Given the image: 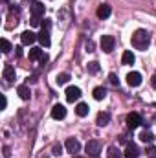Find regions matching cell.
I'll use <instances>...</instances> for the list:
<instances>
[{
  "label": "cell",
  "mask_w": 156,
  "mask_h": 158,
  "mask_svg": "<svg viewBox=\"0 0 156 158\" xmlns=\"http://www.w3.org/2000/svg\"><path fill=\"white\" fill-rule=\"evenodd\" d=\"M79 98H81V88H77V86H68V88H66V99H68L70 103L77 101Z\"/></svg>",
  "instance_id": "obj_5"
},
{
  "label": "cell",
  "mask_w": 156,
  "mask_h": 158,
  "mask_svg": "<svg viewBox=\"0 0 156 158\" xmlns=\"http://www.w3.org/2000/svg\"><path fill=\"white\" fill-rule=\"evenodd\" d=\"M2 76H4V79H6L7 83H11V81L15 79V66H13V64H6Z\"/></svg>",
  "instance_id": "obj_12"
},
{
  "label": "cell",
  "mask_w": 156,
  "mask_h": 158,
  "mask_svg": "<svg viewBox=\"0 0 156 158\" xmlns=\"http://www.w3.org/2000/svg\"><path fill=\"white\" fill-rule=\"evenodd\" d=\"M140 156V149L136 143H127V149H125V155L123 158H138Z\"/></svg>",
  "instance_id": "obj_7"
},
{
  "label": "cell",
  "mask_w": 156,
  "mask_h": 158,
  "mask_svg": "<svg viewBox=\"0 0 156 158\" xmlns=\"http://www.w3.org/2000/svg\"><path fill=\"white\" fill-rule=\"evenodd\" d=\"M51 155H55V156L63 155V145H61V143H53V147H51Z\"/></svg>",
  "instance_id": "obj_25"
},
{
  "label": "cell",
  "mask_w": 156,
  "mask_h": 158,
  "mask_svg": "<svg viewBox=\"0 0 156 158\" xmlns=\"http://www.w3.org/2000/svg\"><path fill=\"white\" fill-rule=\"evenodd\" d=\"M109 121H110V114H109V112H99V114H97L96 123H97L99 127H105V125H109Z\"/></svg>",
  "instance_id": "obj_15"
},
{
  "label": "cell",
  "mask_w": 156,
  "mask_h": 158,
  "mask_svg": "<svg viewBox=\"0 0 156 158\" xmlns=\"http://www.w3.org/2000/svg\"><path fill=\"white\" fill-rule=\"evenodd\" d=\"M147 153H149V155H153V156H156V147H149V149H147Z\"/></svg>",
  "instance_id": "obj_32"
},
{
  "label": "cell",
  "mask_w": 156,
  "mask_h": 158,
  "mask_svg": "<svg viewBox=\"0 0 156 158\" xmlns=\"http://www.w3.org/2000/svg\"><path fill=\"white\" fill-rule=\"evenodd\" d=\"M107 156H109V158H121V151L117 149L116 145H110V147H109V153H107Z\"/></svg>",
  "instance_id": "obj_22"
},
{
  "label": "cell",
  "mask_w": 156,
  "mask_h": 158,
  "mask_svg": "<svg viewBox=\"0 0 156 158\" xmlns=\"http://www.w3.org/2000/svg\"><path fill=\"white\" fill-rule=\"evenodd\" d=\"M42 57H44V55H42V50H40V48H31V50H30V59H31V61H39Z\"/></svg>",
  "instance_id": "obj_21"
},
{
  "label": "cell",
  "mask_w": 156,
  "mask_h": 158,
  "mask_svg": "<svg viewBox=\"0 0 156 158\" xmlns=\"http://www.w3.org/2000/svg\"><path fill=\"white\" fill-rule=\"evenodd\" d=\"M50 26H51V22H50V20L46 19V20L42 22V28H44V30H50Z\"/></svg>",
  "instance_id": "obj_30"
},
{
  "label": "cell",
  "mask_w": 156,
  "mask_h": 158,
  "mask_svg": "<svg viewBox=\"0 0 156 158\" xmlns=\"http://www.w3.org/2000/svg\"><path fill=\"white\" fill-rule=\"evenodd\" d=\"M44 11H46V6L42 4V2H33V6H31V17H42L44 15Z\"/></svg>",
  "instance_id": "obj_11"
},
{
  "label": "cell",
  "mask_w": 156,
  "mask_h": 158,
  "mask_svg": "<svg viewBox=\"0 0 156 158\" xmlns=\"http://www.w3.org/2000/svg\"><path fill=\"white\" fill-rule=\"evenodd\" d=\"M86 68H88V72H90V74H97V72H99V63L92 61V63H88V64H86Z\"/></svg>",
  "instance_id": "obj_24"
},
{
  "label": "cell",
  "mask_w": 156,
  "mask_h": 158,
  "mask_svg": "<svg viewBox=\"0 0 156 158\" xmlns=\"http://www.w3.org/2000/svg\"><path fill=\"white\" fill-rule=\"evenodd\" d=\"M114 44H116V40H114L112 35H103L101 37V48H103L105 53H110L114 50Z\"/></svg>",
  "instance_id": "obj_4"
},
{
  "label": "cell",
  "mask_w": 156,
  "mask_h": 158,
  "mask_svg": "<svg viewBox=\"0 0 156 158\" xmlns=\"http://www.w3.org/2000/svg\"><path fill=\"white\" fill-rule=\"evenodd\" d=\"M9 156H11V149L6 145V147H4V158H9Z\"/></svg>",
  "instance_id": "obj_29"
},
{
  "label": "cell",
  "mask_w": 156,
  "mask_h": 158,
  "mask_svg": "<svg viewBox=\"0 0 156 158\" xmlns=\"http://www.w3.org/2000/svg\"><path fill=\"white\" fill-rule=\"evenodd\" d=\"M64 147H66L68 153H77L79 149H81V143H79V140H76V138H68L66 143H64Z\"/></svg>",
  "instance_id": "obj_10"
},
{
  "label": "cell",
  "mask_w": 156,
  "mask_h": 158,
  "mask_svg": "<svg viewBox=\"0 0 156 158\" xmlns=\"http://www.w3.org/2000/svg\"><path fill=\"white\" fill-rule=\"evenodd\" d=\"M88 105L86 103H77V107H76V114H77L79 118H84L86 114H88Z\"/></svg>",
  "instance_id": "obj_18"
},
{
  "label": "cell",
  "mask_w": 156,
  "mask_h": 158,
  "mask_svg": "<svg viewBox=\"0 0 156 158\" xmlns=\"http://www.w3.org/2000/svg\"><path fill=\"white\" fill-rule=\"evenodd\" d=\"M64 116H66V109H64V105H61V103L53 105V109H51V118L53 119H63Z\"/></svg>",
  "instance_id": "obj_6"
},
{
  "label": "cell",
  "mask_w": 156,
  "mask_h": 158,
  "mask_svg": "<svg viewBox=\"0 0 156 158\" xmlns=\"http://www.w3.org/2000/svg\"><path fill=\"white\" fill-rule=\"evenodd\" d=\"M151 85H153V88H156V74L151 77Z\"/></svg>",
  "instance_id": "obj_33"
},
{
  "label": "cell",
  "mask_w": 156,
  "mask_h": 158,
  "mask_svg": "<svg viewBox=\"0 0 156 158\" xmlns=\"http://www.w3.org/2000/svg\"><path fill=\"white\" fill-rule=\"evenodd\" d=\"M142 123H143V119H142V116H140L138 112H130V114H127V127H129L130 131L138 129Z\"/></svg>",
  "instance_id": "obj_3"
},
{
  "label": "cell",
  "mask_w": 156,
  "mask_h": 158,
  "mask_svg": "<svg viewBox=\"0 0 156 158\" xmlns=\"http://www.w3.org/2000/svg\"><path fill=\"white\" fill-rule=\"evenodd\" d=\"M140 140L145 142V143H153V142H154V134H153L151 131H143V132L140 134Z\"/></svg>",
  "instance_id": "obj_20"
},
{
  "label": "cell",
  "mask_w": 156,
  "mask_h": 158,
  "mask_svg": "<svg viewBox=\"0 0 156 158\" xmlns=\"http://www.w3.org/2000/svg\"><path fill=\"white\" fill-rule=\"evenodd\" d=\"M55 81H57V85H66V83L70 81V74H66V72H64V74H59Z\"/></svg>",
  "instance_id": "obj_23"
},
{
  "label": "cell",
  "mask_w": 156,
  "mask_h": 158,
  "mask_svg": "<svg viewBox=\"0 0 156 158\" xmlns=\"http://www.w3.org/2000/svg\"><path fill=\"white\" fill-rule=\"evenodd\" d=\"M20 40H22V44H26V46H30V44H33L35 40H39V37H37V33H33V31H24L22 35H20Z\"/></svg>",
  "instance_id": "obj_8"
},
{
  "label": "cell",
  "mask_w": 156,
  "mask_h": 158,
  "mask_svg": "<svg viewBox=\"0 0 156 158\" xmlns=\"http://www.w3.org/2000/svg\"><path fill=\"white\" fill-rule=\"evenodd\" d=\"M31 26H35V28H37V26H42L39 17H31Z\"/></svg>",
  "instance_id": "obj_28"
},
{
  "label": "cell",
  "mask_w": 156,
  "mask_h": 158,
  "mask_svg": "<svg viewBox=\"0 0 156 158\" xmlns=\"http://www.w3.org/2000/svg\"><path fill=\"white\" fill-rule=\"evenodd\" d=\"M17 92H18L20 99H24V101H26V99H30V96H31V94H30V88H28V85H20V86L17 88Z\"/></svg>",
  "instance_id": "obj_17"
},
{
  "label": "cell",
  "mask_w": 156,
  "mask_h": 158,
  "mask_svg": "<svg viewBox=\"0 0 156 158\" xmlns=\"http://www.w3.org/2000/svg\"><path fill=\"white\" fill-rule=\"evenodd\" d=\"M2 52H4V53H9V52H11V42L7 39H2Z\"/></svg>",
  "instance_id": "obj_26"
},
{
  "label": "cell",
  "mask_w": 156,
  "mask_h": 158,
  "mask_svg": "<svg viewBox=\"0 0 156 158\" xmlns=\"http://www.w3.org/2000/svg\"><path fill=\"white\" fill-rule=\"evenodd\" d=\"M86 50H88V52H94V42H92V40L86 42Z\"/></svg>",
  "instance_id": "obj_31"
},
{
  "label": "cell",
  "mask_w": 156,
  "mask_h": 158,
  "mask_svg": "<svg viewBox=\"0 0 156 158\" xmlns=\"http://www.w3.org/2000/svg\"><path fill=\"white\" fill-rule=\"evenodd\" d=\"M72 158H83V156H72Z\"/></svg>",
  "instance_id": "obj_36"
},
{
  "label": "cell",
  "mask_w": 156,
  "mask_h": 158,
  "mask_svg": "<svg viewBox=\"0 0 156 158\" xmlns=\"http://www.w3.org/2000/svg\"><path fill=\"white\" fill-rule=\"evenodd\" d=\"M110 13H112V9H110L109 4H103V6L97 7V19H109Z\"/></svg>",
  "instance_id": "obj_14"
},
{
  "label": "cell",
  "mask_w": 156,
  "mask_h": 158,
  "mask_svg": "<svg viewBox=\"0 0 156 158\" xmlns=\"http://www.w3.org/2000/svg\"><path fill=\"white\" fill-rule=\"evenodd\" d=\"M6 105H7V99H6V96H2V109H6Z\"/></svg>",
  "instance_id": "obj_34"
},
{
  "label": "cell",
  "mask_w": 156,
  "mask_h": 158,
  "mask_svg": "<svg viewBox=\"0 0 156 158\" xmlns=\"http://www.w3.org/2000/svg\"><path fill=\"white\" fill-rule=\"evenodd\" d=\"M15 50H17V55H22V48H20V46H17Z\"/></svg>",
  "instance_id": "obj_35"
},
{
  "label": "cell",
  "mask_w": 156,
  "mask_h": 158,
  "mask_svg": "<svg viewBox=\"0 0 156 158\" xmlns=\"http://www.w3.org/2000/svg\"><path fill=\"white\" fill-rule=\"evenodd\" d=\"M37 37H39V42L44 46V48H48L50 44H51V39H50V30H40L39 33H37Z\"/></svg>",
  "instance_id": "obj_9"
},
{
  "label": "cell",
  "mask_w": 156,
  "mask_h": 158,
  "mask_svg": "<svg viewBox=\"0 0 156 158\" xmlns=\"http://www.w3.org/2000/svg\"><path fill=\"white\" fill-rule=\"evenodd\" d=\"M84 149H86V153H88L90 156L97 158V156H99V153H101V143H99L97 140H88Z\"/></svg>",
  "instance_id": "obj_2"
},
{
  "label": "cell",
  "mask_w": 156,
  "mask_h": 158,
  "mask_svg": "<svg viewBox=\"0 0 156 158\" xmlns=\"http://www.w3.org/2000/svg\"><path fill=\"white\" fill-rule=\"evenodd\" d=\"M134 61H136V57H134V53H132L130 50L123 52V55H121V63H123V64H132Z\"/></svg>",
  "instance_id": "obj_16"
},
{
  "label": "cell",
  "mask_w": 156,
  "mask_h": 158,
  "mask_svg": "<svg viewBox=\"0 0 156 158\" xmlns=\"http://www.w3.org/2000/svg\"><path fill=\"white\" fill-rule=\"evenodd\" d=\"M127 83H129L130 86H140V85H142V76H140L138 72H130V74L127 76Z\"/></svg>",
  "instance_id": "obj_13"
},
{
  "label": "cell",
  "mask_w": 156,
  "mask_h": 158,
  "mask_svg": "<svg viewBox=\"0 0 156 158\" xmlns=\"http://www.w3.org/2000/svg\"><path fill=\"white\" fill-rule=\"evenodd\" d=\"M92 94H94V99H97V101H101V99H105V96H107V90H105L103 86H96Z\"/></svg>",
  "instance_id": "obj_19"
},
{
  "label": "cell",
  "mask_w": 156,
  "mask_h": 158,
  "mask_svg": "<svg viewBox=\"0 0 156 158\" xmlns=\"http://www.w3.org/2000/svg\"><path fill=\"white\" fill-rule=\"evenodd\" d=\"M109 81H110V85H114V86H117V85H119L116 74H110V76H109Z\"/></svg>",
  "instance_id": "obj_27"
},
{
  "label": "cell",
  "mask_w": 156,
  "mask_h": 158,
  "mask_svg": "<svg viewBox=\"0 0 156 158\" xmlns=\"http://www.w3.org/2000/svg\"><path fill=\"white\" fill-rule=\"evenodd\" d=\"M151 42V35L145 31V30H136L132 33V46L138 48V50H145Z\"/></svg>",
  "instance_id": "obj_1"
}]
</instances>
